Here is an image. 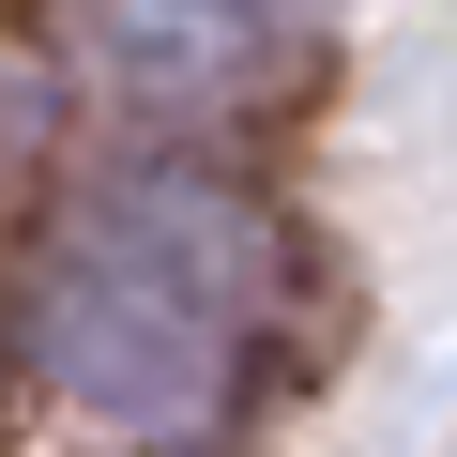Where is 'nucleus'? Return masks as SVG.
<instances>
[{"mask_svg": "<svg viewBox=\"0 0 457 457\" xmlns=\"http://www.w3.org/2000/svg\"><path fill=\"white\" fill-rule=\"evenodd\" d=\"M260 320H275V213L183 153L77 183L31 245V366L62 411L122 442H198L245 396Z\"/></svg>", "mask_w": 457, "mask_h": 457, "instance_id": "f257e3e1", "label": "nucleus"}, {"mask_svg": "<svg viewBox=\"0 0 457 457\" xmlns=\"http://www.w3.org/2000/svg\"><path fill=\"white\" fill-rule=\"evenodd\" d=\"M290 31L305 0H92V77L153 122H198V107H245Z\"/></svg>", "mask_w": 457, "mask_h": 457, "instance_id": "f03ea898", "label": "nucleus"}]
</instances>
